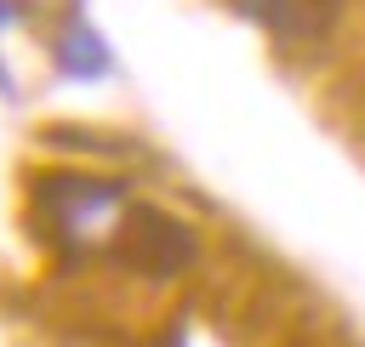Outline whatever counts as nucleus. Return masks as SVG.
I'll use <instances>...</instances> for the list:
<instances>
[{"instance_id":"obj_4","label":"nucleus","mask_w":365,"mask_h":347,"mask_svg":"<svg viewBox=\"0 0 365 347\" xmlns=\"http://www.w3.org/2000/svg\"><path fill=\"white\" fill-rule=\"evenodd\" d=\"M57 57H63L68 74H86V80H91V74H108V57H103V46H97L86 28H80V34H63Z\"/></svg>"},{"instance_id":"obj_3","label":"nucleus","mask_w":365,"mask_h":347,"mask_svg":"<svg viewBox=\"0 0 365 347\" xmlns=\"http://www.w3.org/2000/svg\"><path fill=\"white\" fill-rule=\"evenodd\" d=\"M251 17H262L274 34H319L336 17V0H240Z\"/></svg>"},{"instance_id":"obj_2","label":"nucleus","mask_w":365,"mask_h":347,"mask_svg":"<svg viewBox=\"0 0 365 347\" xmlns=\"http://www.w3.org/2000/svg\"><path fill=\"white\" fill-rule=\"evenodd\" d=\"M114 199H120L114 182H46V188H40V205H46L63 228H86V222L103 216Z\"/></svg>"},{"instance_id":"obj_1","label":"nucleus","mask_w":365,"mask_h":347,"mask_svg":"<svg viewBox=\"0 0 365 347\" xmlns=\"http://www.w3.org/2000/svg\"><path fill=\"white\" fill-rule=\"evenodd\" d=\"M131 245H125V256L131 262H143L148 273H171V267H182L188 256H194V239H188V228H177V222H165L160 210H137L131 216Z\"/></svg>"}]
</instances>
